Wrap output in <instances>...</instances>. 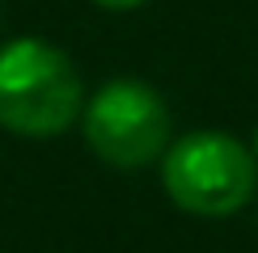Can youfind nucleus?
Segmentation results:
<instances>
[{"label":"nucleus","mask_w":258,"mask_h":253,"mask_svg":"<svg viewBox=\"0 0 258 253\" xmlns=\"http://www.w3.org/2000/svg\"><path fill=\"white\" fill-rule=\"evenodd\" d=\"M85 89L72 59L42 38H13L0 47V126L47 140L77 122Z\"/></svg>","instance_id":"nucleus-1"},{"label":"nucleus","mask_w":258,"mask_h":253,"mask_svg":"<svg viewBox=\"0 0 258 253\" xmlns=\"http://www.w3.org/2000/svg\"><path fill=\"white\" fill-rule=\"evenodd\" d=\"M258 161L229 131H190L165 148L161 186L186 215L224 219L254 194Z\"/></svg>","instance_id":"nucleus-2"},{"label":"nucleus","mask_w":258,"mask_h":253,"mask_svg":"<svg viewBox=\"0 0 258 253\" xmlns=\"http://www.w3.org/2000/svg\"><path fill=\"white\" fill-rule=\"evenodd\" d=\"M85 144L114 169H144L169 148V105L144 80H110L81 110Z\"/></svg>","instance_id":"nucleus-3"},{"label":"nucleus","mask_w":258,"mask_h":253,"mask_svg":"<svg viewBox=\"0 0 258 253\" xmlns=\"http://www.w3.org/2000/svg\"><path fill=\"white\" fill-rule=\"evenodd\" d=\"M93 5L110 9V13H127V9H140V5H144V0H93Z\"/></svg>","instance_id":"nucleus-4"},{"label":"nucleus","mask_w":258,"mask_h":253,"mask_svg":"<svg viewBox=\"0 0 258 253\" xmlns=\"http://www.w3.org/2000/svg\"><path fill=\"white\" fill-rule=\"evenodd\" d=\"M254 161H258V131H254Z\"/></svg>","instance_id":"nucleus-5"}]
</instances>
